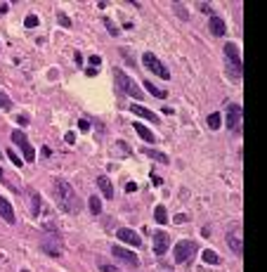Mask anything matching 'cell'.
I'll return each instance as SVG.
<instances>
[{
    "label": "cell",
    "instance_id": "obj_11",
    "mask_svg": "<svg viewBox=\"0 0 267 272\" xmlns=\"http://www.w3.org/2000/svg\"><path fill=\"white\" fill-rule=\"evenodd\" d=\"M0 216H2L5 222H10V225L17 220V218H15V211H12V204L5 199V197H0Z\"/></svg>",
    "mask_w": 267,
    "mask_h": 272
},
{
    "label": "cell",
    "instance_id": "obj_30",
    "mask_svg": "<svg viewBox=\"0 0 267 272\" xmlns=\"http://www.w3.org/2000/svg\"><path fill=\"white\" fill-rule=\"evenodd\" d=\"M199 10H201V12H211V5H208V2H199Z\"/></svg>",
    "mask_w": 267,
    "mask_h": 272
},
{
    "label": "cell",
    "instance_id": "obj_23",
    "mask_svg": "<svg viewBox=\"0 0 267 272\" xmlns=\"http://www.w3.org/2000/svg\"><path fill=\"white\" fill-rule=\"evenodd\" d=\"M24 24H26L29 29H36V26H38V19H36V15H29V17L24 19Z\"/></svg>",
    "mask_w": 267,
    "mask_h": 272
},
{
    "label": "cell",
    "instance_id": "obj_32",
    "mask_svg": "<svg viewBox=\"0 0 267 272\" xmlns=\"http://www.w3.org/2000/svg\"><path fill=\"white\" fill-rule=\"evenodd\" d=\"M135 189H137L135 182H128V185H125V192H135Z\"/></svg>",
    "mask_w": 267,
    "mask_h": 272
},
{
    "label": "cell",
    "instance_id": "obj_28",
    "mask_svg": "<svg viewBox=\"0 0 267 272\" xmlns=\"http://www.w3.org/2000/svg\"><path fill=\"white\" fill-rule=\"evenodd\" d=\"M100 270H102V272H118V268H114V265H107V263H102V265H100Z\"/></svg>",
    "mask_w": 267,
    "mask_h": 272
},
{
    "label": "cell",
    "instance_id": "obj_14",
    "mask_svg": "<svg viewBox=\"0 0 267 272\" xmlns=\"http://www.w3.org/2000/svg\"><path fill=\"white\" fill-rule=\"evenodd\" d=\"M211 31H213V36H225V31H227V26H225V21L220 17H211Z\"/></svg>",
    "mask_w": 267,
    "mask_h": 272
},
{
    "label": "cell",
    "instance_id": "obj_33",
    "mask_svg": "<svg viewBox=\"0 0 267 272\" xmlns=\"http://www.w3.org/2000/svg\"><path fill=\"white\" fill-rule=\"evenodd\" d=\"M59 21H62L64 26H71V21H69V17H64V15H59Z\"/></svg>",
    "mask_w": 267,
    "mask_h": 272
},
{
    "label": "cell",
    "instance_id": "obj_25",
    "mask_svg": "<svg viewBox=\"0 0 267 272\" xmlns=\"http://www.w3.org/2000/svg\"><path fill=\"white\" fill-rule=\"evenodd\" d=\"M31 208H33V213L38 216V211H40V197L33 194V199H31Z\"/></svg>",
    "mask_w": 267,
    "mask_h": 272
},
{
    "label": "cell",
    "instance_id": "obj_9",
    "mask_svg": "<svg viewBox=\"0 0 267 272\" xmlns=\"http://www.w3.org/2000/svg\"><path fill=\"white\" fill-rule=\"evenodd\" d=\"M116 237H118L121 241H128L130 246H140V244H142V237L137 235V232H133V230H128V227H121V230L116 232Z\"/></svg>",
    "mask_w": 267,
    "mask_h": 272
},
{
    "label": "cell",
    "instance_id": "obj_36",
    "mask_svg": "<svg viewBox=\"0 0 267 272\" xmlns=\"http://www.w3.org/2000/svg\"><path fill=\"white\" fill-rule=\"evenodd\" d=\"M21 272H29V270H21Z\"/></svg>",
    "mask_w": 267,
    "mask_h": 272
},
{
    "label": "cell",
    "instance_id": "obj_4",
    "mask_svg": "<svg viewBox=\"0 0 267 272\" xmlns=\"http://www.w3.org/2000/svg\"><path fill=\"white\" fill-rule=\"evenodd\" d=\"M142 64L147 67V69H149V71H154L156 76H161L163 81H168V78H170V71H168V69H166V67L161 64L159 59H156V54L144 52V57H142Z\"/></svg>",
    "mask_w": 267,
    "mask_h": 272
},
{
    "label": "cell",
    "instance_id": "obj_8",
    "mask_svg": "<svg viewBox=\"0 0 267 272\" xmlns=\"http://www.w3.org/2000/svg\"><path fill=\"white\" fill-rule=\"evenodd\" d=\"M111 254L116 255V258H121V260H125L128 265H133V268H137V255L135 254H130L128 249H123V246H111Z\"/></svg>",
    "mask_w": 267,
    "mask_h": 272
},
{
    "label": "cell",
    "instance_id": "obj_13",
    "mask_svg": "<svg viewBox=\"0 0 267 272\" xmlns=\"http://www.w3.org/2000/svg\"><path fill=\"white\" fill-rule=\"evenodd\" d=\"M130 111H133V114H137V116H142V119H147V121H154V123H161V121H159V116H156L154 111H149V109L140 107V104H130Z\"/></svg>",
    "mask_w": 267,
    "mask_h": 272
},
{
    "label": "cell",
    "instance_id": "obj_29",
    "mask_svg": "<svg viewBox=\"0 0 267 272\" xmlns=\"http://www.w3.org/2000/svg\"><path fill=\"white\" fill-rule=\"evenodd\" d=\"M78 128H81L83 133H88V130H90V123L85 121V119H81V121H78Z\"/></svg>",
    "mask_w": 267,
    "mask_h": 272
},
{
    "label": "cell",
    "instance_id": "obj_26",
    "mask_svg": "<svg viewBox=\"0 0 267 272\" xmlns=\"http://www.w3.org/2000/svg\"><path fill=\"white\" fill-rule=\"evenodd\" d=\"M0 109H10V100L5 92H0Z\"/></svg>",
    "mask_w": 267,
    "mask_h": 272
},
{
    "label": "cell",
    "instance_id": "obj_12",
    "mask_svg": "<svg viewBox=\"0 0 267 272\" xmlns=\"http://www.w3.org/2000/svg\"><path fill=\"white\" fill-rule=\"evenodd\" d=\"M227 244H230V249L234 251V254H244V239H241V235L239 232H232V235H227Z\"/></svg>",
    "mask_w": 267,
    "mask_h": 272
},
{
    "label": "cell",
    "instance_id": "obj_27",
    "mask_svg": "<svg viewBox=\"0 0 267 272\" xmlns=\"http://www.w3.org/2000/svg\"><path fill=\"white\" fill-rule=\"evenodd\" d=\"M104 24H107V31L111 34V36H118V29H116V26H114L111 21H104Z\"/></svg>",
    "mask_w": 267,
    "mask_h": 272
},
{
    "label": "cell",
    "instance_id": "obj_35",
    "mask_svg": "<svg viewBox=\"0 0 267 272\" xmlns=\"http://www.w3.org/2000/svg\"><path fill=\"white\" fill-rule=\"evenodd\" d=\"M0 178H2V168H0Z\"/></svg>",
    "mask_w": 267,
    "mask_h": 272
},
{
    "label": "cell",
    "instance_id": "obj_17",
    "mask_svg": "<svg viewBox=\"0 0 267 272\" xmlns=\"http://www.w3.org/2000/svg\"><path fill=\"white\" fill-rule=\"evenodd\" d=\"M144 90L149 92V95H154V97H159V100H163L166 97V90H161V88H156L151 81H144Z\"/></svg>",
    "mask_w": 267,
    "mask_h": 272
},
{
    "label": "cell",
    "instance_id": "obj_22",
    "mask_svg": "<svg viewBox=\"0 0 267 272\" xmlns=\"http://www.w3.org/2000/svg\"><path fill=\"white\" fill-rule=\"evenodd\" d=\"M220 121H222V119H220V114H211V116H208V128L217 130V128H220Z\"/></svg>",
    "mask_w": 267,
    "mask_h": 272
},
{
    "label": "cell",
    "instance_id": "obj_5",
    "mask_svg": "<svg viewBox=\"0 0 267 272\" xmlns=\"http://www.w3.org/2000/svg\"><path fill=\"white\" fill-rule=\"evenodd\" d=\"M194 254H196V244L194 241H178L175 244V260L178 263H189L192 258H194Z\"/></svg>",
    "mask_w": 267,
    "mask_h": 272
},
{
    "label": "cell",
    "instance_id": "obj_18",
    "mask_svg": "<svg viewBox=\"0 0 267 272\" xmlns=\"http://www.w3.org/2000/svg\"><path fill=\"white\" fill-rule=\"evenodd\" d=\"M201 258H203V263H208V265H217V263H220V255L215 254V251H211V249H208V251H203Z\"/></svg>",
    "mask_w": 267,
    "mask_h": 272
},
{
    "label": "cell",
    "instance_id": "obj_21",
    "mask_svg": "<svg viewBox=\"0 0 267 272\" xmlns=\"http://www.w3.org/2000/svg\"><path fill=\"white\" fill-rule=\"evenodd\" d=\"M154 216H156V222H168V216H166V208L163 206H156V211H154Z\"/></svg>",
    "mask_w": 267,
    "mask_h": 272
},
{
    "label": "cell",
    "instance_id": "obj_31",
    "mask_svg": "<svg viewBox=\"0 0 267 272\" xmlns=\"http://www.w3.org/2000/svg\"><path fill=\"white\" fill-rule=\"evenodd\" d=\"M184 220H187V216H184V213H178V216H175V222H178V225H182Z\"/></svg>",
    "mask_w": 267,
    "mask_h": 272
},
{
    "label": "cell",
    "instance_id": "obj_2",
    "mask_svg": "<svg viewBox=\"0 0 267 272\" xmlns=\"http://www.w3.org/2000/svg\"><path fill=\"white\" fill-rule=\"evenodd\" d=\"M225 57L230 62L232 73L234 76H241L244 73V62H241V54H239V45L236 43H225Z\"/></svg>",
    "mask_w": 267,
    "mask_h": 272
},
{
    "label": "cell",
    "instance_id": "obj_15",
    "mask_svg": "<svg viewBox=\"0 0 267 272\" xmlns=\"http://www.w3.org/2000/svg\"><path fill=\"white\" fill-rule=\"evenodd\" d=\"M97 187H100V192L107 197V199H111L114 197V187H111V182H109V178H97Z\"/></svg>",
    "mask_w": 267,
    "mask_h": 272
},
{
    "label": "cell",
    "instance_id": "obj_19",
    "mask_svg": "<svg viewBox=\"0 0 267 272\" xmlns=\"http://www.w3.org/2000/svg\"><path fill=\"white\" fill-rule=\"evenodd\" d=\"M144 154H147L149 159L159 161V163H168V156H166V154H161V152H151V149H144Z\"/></svg>",
    "mask_w": 267,
    "mask_h": 272
},
{
    "label": "cell",
    "instance_id": "obj_1",
    "mask_svg": "<svg viewBox=\"0 0 267 272\" xmlns=\"http://www.w3.org/2000/svg\"><path fill=\"white\" fill-rule=\"evenodd\" d=\"M52 192H54L57 204L62 206V211H67V213H78V211H81V201H78L73 187L67 180H54Z\"/></svg>",
    "mask_w": 267,
    "mask_h": 272
},
{
    "label": "cell",
    "instance_id": "obj_7",
    "mask_svg": "<svg viewBox=\"0 0 267 272\" xmlns=\"http://www.w3.org/2000/svg\"><path fill=\"white\" fill-rule=\"evenodd\" d=\"M225 121H227V128H230V130H236L239 123L244 121V109L239 107V104H230V107H227V119H225Z\"/></svg>",
    "mask_w": 267,
    "mask_h": 272
},
{
    "label": "cell",
    "instance_id": "obj_16",
    "mask_svg": "<svg viewBox=\"0 0 267 272\" xmlns=\"http://www.w3.org/2000/svg\"><path fill=\"white\" fill-rule=\"evenodd\" d=\"M135 130H137V135H140L142 140H147L149 145H151V142H156V137H154V133H151L149 128H144L142 123H135Z\"/></svg>",
    "mask_w": 267,
    "mask_h": 272
},
{
    "label": "cell",
    "instance_id": "obj_6",
    "mask_svg": "<svg viewBox=\"0 0 267 272\" xmlns=\"http://www.w3.org/2000/svg\"><path fill=\"white\" fill-rule=\"evenodd\" d=\"M12 140H15L17 147L24 152V159H26V161H36V152H33V147H31L29 140H26V135H24V133L15 130V133H12Z\"/></svg>",
    "mask_w": 267,
    "mask_h": 272
},
{
    "label": "cell",
    "instance_id": "obj_34",
    "mask_svg": "<svg viewBox=\"0 0 267 272\" xmlns=\"http://www.w3.org/2000/svg\"><path fill=\"white\" fill-rule=\"evenodd\" d=\"M17 121H19V126H26V123H29V119H26V116H19Z\"/></svg>",
    "mask_w": 267,
    "mask_h": 272
},
{
    "label": "cell",
    "instance_id": "obj_20",
    "mask_svg": "<svg viewBox=\"0 0 267 272\" xmlns=\"http://www.w3.org/2000/svg\"><path fill=\"white\" fill-rule=\"evenodd\" d=\"M90 211H92V216H100L102 213V201H100V197H90Z\"/></svg>",
    "mask_w": 267,
    "mask_h": 272
},
{
    "label": "cell",
    "instance_id": "obj_24",
    "mask_svg": "<svg viewBox=\"0 0 267 272\" xmlns=\"http://www.w3.org/2000/svg\"><path fill=\"white\" fill-rule=\"evenodd\" d=\"M7 159H10V161L15 163L17 168H19V166H21V159H19V156H17V154H15V152H12V149H7Z\"/></svg>",
    "mask_w": 267,
    "mask_h": 272
},
{
    "label": "cell",
    "instance_id": "obj_10",
    "mask_svg": "<svg viewBox=\"0 0 267 272\" xmlns=\"http://www.w3.org/2000/svg\"><path fill=\"white\" fill-rule=\"evenodd\" d=\"M168 244H170V239L166 232H154V251L159 255H163L168 251Z\"/></svg>",
    "mask_w": 267,
    "mask_h": 272
},
{
    "label": "cell",
    "instance_id": "obj_3",
    "mask_svg": "<svg viewBox=\"0 0 267 272\" xmlns=\"http://www.w3.org/2000/svg\"><path fill=\"white\" fill-rule=\"evenodd\" d=\"M114 76H116V83H118V88H121L123 92L133 95L135 100H140V97H142V90L137 88V83H135V81H133V78H130V76H128L125 71L116 69V71H114Z\"/></svg>",
    "mask_w": 267,
    "mask_h": 272
}]
</instances>
